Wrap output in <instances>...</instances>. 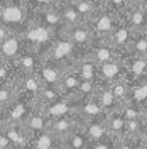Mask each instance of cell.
Instances as JSON below:
<instances>
[{
    "instance_id": "1",
    "label": "cell",
    "mask_w": 147,
    "mask_h": 149,
    "mask_svg": "<svg viewBox=\"0 0 147 149\" xmlns=\"http://www.w3.org/2000/svg\"><path fill=\"white\" fill-rule=\"evenodd\" d=\"M58 34L59 32L49 29L44 24H41L34 17H31V20L26 24V27L20 31V37H22L24 47L31 49V51H36L41 56H44V53L49 49V46L53 44V41L56 39Z\"/></svg>"
},
{
    "instance_id": "2",
    "label": "cell",
    "mask_w": 147,
    "mask_h": 149,
    "mask_svg": "<svg viewBox=\"0 0 147 149\" xmlns=\"http://www.w3.org/2000/svg\"><path fill=\"white\" fill-rule=\"evenodd\" d=\"M32 17L26 0H0V22L12 32H20Z\"/></svg>"
},
{
    "instance_id": "3",
    "label": "cell",
    "mask_w": 147,
    "mask_h": 149,
    "mask_svg": "<svg viewBox=\"0 0 147 149\" xmlns=\"http://www.w3.org/2000/svg\"><path fill=\"white\" fill-rule=\"evenodd\" d=\"M81 54H85V53H81V51L64 36V32L61 31V32L56 36V39L53 41V44L49 46V49L44 53L42 59L54 61V63H59V65H64V66H71L74 59L80 58Z\"/></svg>"
},
{
    "instance_id": "4",
    "label": "cell",
    "mask_w": 147,
    "mask_h": 149,
    "mask_svg": "<svg viewBox=\"0 0 147 149\" xmlns=\"http://www.w3.org/2000/svg\"><path fill=\"white\" fill-rule=\"evenodd\" d=\"M14 86H15L17 98L36 105V100L39 97V93H41V88H42V81L37 76V73L17 74V78L14 81Z\"/></svg>"
},
{
    "instance_id": "5",
    "label": "cell",
    "mask_w": 147,
    "mask_h": 149,
    "mask_svg": "<svg viewBox=\"0 0 147 149\" xmlns=\"http://www.w3.org/2000/svg\"><path fill=\"white\" fill-rule=\"evenodd\" d=\"M119 19H120V15H117V14H113V12H110V10H107V9L101 7V9L88 20L93 34H95V39H107V37L112 34V31L115 29Z\"/></svg>"
},
{
    "instance_id": "6",
    "label": "cell",
    "mask_w": 147,
    "mask_h": 149,
    "mask_svg": "<svg viewBox=\"0 0 147 149\" xmlns=\"http://www.w3.org/2000/svg\"><path fill=\"white\" fill-rule=\"evenodd\" d=\"M63 32L81 53H86L93 46V42H95V34H93V31L88 22H81V24H78L74 27L63 29Z\"/></svg>"
},
{
    "instance_id": "7",
    "label": "cell",
    "mask_w": 147,
    "mask_h": 149,
    "mask_svg": "<svg viewBox=\"0 0 147 149\" xmlns=\"http://www.w3.org/2000/svg\"><path fill=\"white\" fill-rule=\"evenodd\" d=\"M78 105H80V100L76 97H63L59 98L58 102L47 105L46 109H42V113L46 115L49 122L54 120V119H61V117H66V115H71V113H76L78 110Z\"/></svg>"
},
{
    "instance_id": "8",
    "label": "cell",
    "mask_w": 147,
    "mask_h": 149,
    "mask_svg": "<svg viewBox=\"0 0 147 149\" xmlns=\"http://www.w3.org/2000/svg\"><path fill=\"white\" fill-rule=\"evenodd\" d=\"M127 76V71H125V63H123V54L113 59V61H108V63H103V65H98V81L105 85H110L117 80H122Z\"/></svg>"
},
{
    "instance_id": "9",
    "label": "cell",
    "mask_w": 147,
    "mask_h": 149,
    "mask_svg": "<svg viewBox=\"0 0 147 149\" xmlns=\"http://www.w3.org/2000/svg\"><path fill=\"white\" fill-rule=\"evenodd\" d=\"M122 19L134 32H146L147 31V9L137 2H130L127 10L122 14Z\"/></svg>"
},
{
    "instance_id": "10",
    "label": "cell",
    "mask_w": 147,
    "mask_h": 149,
    "mask_svg": "<svg viewBox=\"0 0 147 149\" xmlns=\"http://www.w3.org/2000/svg\"><path fill=\"white\" fill-rule=\"evenodd\" d=\"M132 37H134V31L125 24V20L120 17L119 22H117V26H115V29L112 31V34L105 41L108 42V44H112V46L115 47L119 53H127V49H129V44L130 41H132Z\"/></svg>"
},
{
    "instance_id": "11",
    "label": "cell",
    "mask_w": 147,
    "mask_h": 149,
    "mask_svg": "<svg viewBox=\"0 0 147 149\" xmlns=\"http://www.w3.org/2000/svg\"><path fill=\"white\" fill-rule=\"evenodd\" d=\"M83 120L80 119L78 113H71V115H66V117H61V119H54V120L49 122V130L54 134L58 139L64 141L71 132L81 127Z\"/></svg>"
},
{
    "instance_id": "12",
    "label": "cell",
    "mask_w": 147,
    "mask_h": 149,
    "mask_svg": "<svg viewBox=\"0 0 147 149\" xmlns=\"http://www.w3.org/2000/svg\"><path fill=\"white\" fill-rule=\"evenodd\" d=\"M86 54L90 56L96 65H103V63H108V61H113V59L120 58L122 53H119L105 39H95L93 46L86 51Z\"/></svg>"
},
{
    "instance_id": "13",
    "label": "cell",
    "mask_w": 147,
    "mask_h": 149,
    "mask_svg": "<svg viewBox=\"0 0 147 149\" xmlns=\"http://www.w3.org/2000/svg\"><path fill=\"white\" fill-rule=\"evenodd\" d=\"M66 68L68 66L59 65V63H54V61H47V59H42V63L37 70V76L41 78L42 85H49V86H58L63 74H64Z\"/></svg>"
},
{
    "instance_id": "14",
    "label": "cell",
    "mask_w": 147,
    "mask_h": 149,
    "mask_svg": "<svg viewBox=\"0 0 147 149\" xmlns=\"http://www.w3.org/2000/svg\"><path fill=\"white\" fill-rule=\"evenodd\" d=\"M24 49L26 47H24V42H22L20 32H10L9 36L0 42V56L7 63H14Z\"/></svg>"
},
{
    "instance_id": "15",
    "label": "cell",
    "mask_w": 147,
    "mask_h": 149,
    "mask_svg": "<svg viewBox=\"0 0 147 149\" xmlns=\"http://www.w3.org/2000/svg\"><path fill=\"white\" fill-rule=\"evenodd\" d=\"M41 63H42V56L39 53L31 51V49H24L12 65H14V68L19 74H29V73H37Z\"/></svg>"
},
{
    "instance_id": "16",
    "label": "cell",
    "mask_w": 147,
    "mask_h": 149,
    "mask_svg": "<svg viewBox=\"0 0 147 149\" xmlns=\"http://www.w3.org/2000/svg\"><path fill=\"white\" fill-rule=\"evenodd\" d=\"M123 63H125V71H127L125 78L130 83H135L139 80L147 78V58L123 54Z\"/></svg>"
},
{
    "instance_id": "17",
    "label": "cell",
    "mask_w": 147,
    "mask_h": 149,
    "mask_svg": "<svg viewBox=\"0 0 147 149\" xmlns=\"http://www.w3.org/2000/svg\"><path fill=\"white\" fill-rule=\"evenodd\" d=\"M76 113L80 115L83 122H92V120H105L107 119V112L101 109V105L96 102V98H86L81 100L78 105Z\"/></svg>"
},
{
    "instance_id": "18",
    "label": "cell",
    "mask_w": 147,
    "mask_h": 149,
    "mask_svg": "<svg viewBox=\"0 0 147 149\" xmlns=\"http://www.w3.org/2000/svg\"><path fill=\"white\" fill-rule=\"evenodd\" d=\"M32 17L36 19V20H39L41 24L47 26L49 29L56 31V32H61L64 29V26H63V17H61V12H59V5L36 10V12H32Z\"/></svg>"
},
{
    "instance_id": "19",
    "label": "cell",
    "mask_w": 147,
    "mask_h": 149,
    "mask_svg": "<svg viewBox=\"0 0 147 149\" xmlns=\"http://www.w3.org/2000/svg\"><path fill=\"white\" fill-rule=\"evenodd\" d=\"M76 74L81 78V80H92V81H98V65L93 61L90 56L81 54L80 58H76L71 65Z\"/></svg>"
},
{
    "instance_id": "20",
    "label": "cell",
    "mask_w": 147,
    "mask_h": 149,
    "mask_svg": "<svg viewBox=\"0 0 147 149\" xmlns=\"http://www.w3.org/2000/svg\"><path fill=\"white\" fill-rule=\"evenodd\" d=\"M3 132L9 137L10 144L14 148H26L29 149L31 144V137L26 132L22 124H14V122H3Z\"/></svg>"
},
{
    "instance_id": "21",
    "label": "cell",
    "mask_w": 147,
    "mask_h": 149,
    "mask_svg": "<svg viewBox=\"0 0 147 149\" xmlns=\"http://www.w3.org/2000/svg\"><path fill=\"white\" fill-rule=\"evenodd\" d=\"M32 110H34V105L32 103L26 102V100H20V98H15L14 103L7 109V119H5V122L24 124L26 119L32 113Z\"/></svg>"
},
{
    "instance_id": "22",
    "label": "cell",
    "mask_w": 147,
    "mask_h": 149,
    "mask_svg": "<svg viewBox=\"0 0 147 149\" xmlns=\"http://www.w3.org/2000/svg\"><path fill=\"white\" fill-rule=\"evenodd\" d=\"M22 125H24L26 132L29 134V137L32 139L34 136H37V134H41V132H44V130L49 129V119L41 110H36L34 109L32 113L26 119V122Z\"/></svg>"
},
{
    "instance_id": "23",
    "label": "cell",
    "mask_w": 147,
    "mask_h": 149,
    "mask_svg": "<svg viewBox=\"0 0 147 149\" xmlns=\"http://www.w3.org/2000/svg\"><path fill=\"white\" fill-rule=\"evenodd\" d=\"M95 98H96V102L101 105V109L107 112V115L120 110V107H122V105L117 102V98H115V95H113V92H112L110 85L100 83L98 90H96V95H95Z\"/></svg>"
},
{
    "instance_id": "24",
    "label": "cell",
    "mask_w": 147,
    "mask_h": 149,
    "mask_svg": "<svg viewBox=\"0 0 147 149\" xmlns=\"http://www.w3.org/2000/svg\"><path fill=\"white\" fill-rule=\"evenodd\" d=\"M83 130H85L86 137L90 141V144L110 137V132H108V127H107V119L105 120L83 122Z\"/></svg>"
},
{
    "instance_id": "25",
    "label": "cell",
    "mask_w": 147,
    "mask_h": 149,
    "mask_svg": "<svg viewBox=\"0 0 147 149\" xmlns=\"http://www.w3.org/2000/svg\"><path fill=\"white\" fill-rule=\"evenodd\" d=\"M29 149H63V141L58 139L54 134L47 129L31 139Z\"/></svg>"
},
{
    "instance_id": "26",
    "label": "cell",
    "mask_w": 147,
    "mask_h": 149,
    "mask_svg": "<svg viewBox=\"0 0 147 149\" xmlns=\"http://www.w3.org/2000/svg\"><path fill=\"white\" fill-rule=\"evenodd\" d=\"M80 83H81V78L76 74V71L71 66H68L64 74H63V78H61V81H59V85H58V88H59V92H61L63 97H74Z\"/></svg>"
},
{
    "instance_id": "27",
    "label": "cell",
    "mask_w": 147,
    "mask_h": 149,
    "mask_svg": "<svg viewBox=\"0 0 147 149\" xmlns=\"http://www.w3.org/2000/svg\"><path fill=\"white\" fill-rule=\"evenodd\" d=\"M129 102L135 103L137 107H140L142 112L147 109V78L139 80L135 83H130Z\"/></svg>"
},
{
    "instance_id": "28",
    "label": "cell",
    "mask_w": 147,
    "mask_h": 149,
    "mask_svg": "<svg viewBox=\"0 0 147 149\" xmlns=\"http://www.w3.org/2000/svg\"><path fill=\"white\" fill-rule=\"evenodd\" d=\"M107 127H108L110 137L113 141L123 139V136H125V119L120 113V110L107 115Z\"/></svg>"
},
{
    "instance_id": "29",
    "label": "cell",
    "mask_w": 147,
    "mask_h": 149,
    "mask_svg": "<svg viewBox=\"0 0 147 149\" xmlns=\"http://www.w3.org/2000/svg\"><path fill=\"white\" fill-rule=\"evenodd\" d=\"M59 98H63V95H61V92H59V88H58V86L42 85L41 93H39V97H37L34 109H36V110H42V109H46L47 105L58 102Z\"/></svg>"
},
{
    "instance_id": "30",
    "label": "cell",
    "mask_w": 147,
    "mask_h": 149,
    "mask_svg": "<svg viewBox=\"0 0 147 149\" xmlns=\"http://www.w3.org/2000/svg\"><path fill=\"white\" fill-rule=\"evenodd\" d=\"M59 12H61V17H63V26H64V29L74 27V26L85 22L71 2H64V0H63V2L59 3Z\"/></svg>"
},
{
    "instance_id": "31",
    "label": "cell",
    "mask_w": 147,
    "mask_h": 149,
    "mask_svg": "<svg viewBox=\"0 0 147 149\" xmlns=\"http://www.w3.org/2000/svg\"><path fill=\"white\" fill-rule=\"evenodd\" d=\"M71 3L74 5V9L78 10V14L81 15V19L85 22H88L101 9L100 0H73Z\"/></svg>"
},
{
    "instance_id": "32",
    "label": "cell",
    "mask_w": 147,
    "mask_h": 149,
    "mask_svg": "<svg viewBox=\"0 0 147 149\" xmlns=\"http://www.w3.org/2000/svg\"><path fill=\"white\" fill-rule=\"evenodd\" d=\"M123 54L147 58V31L146 32H134V37H132V41L129 44V49Z\"/></svg>"
},
{
    "instance_id": "33",
    "label": "cell",
    "mask_w": 147,
    "mask_h": 149,
    "mask_svg": "<svg viewBox=\"0 0 147 149\" xmlns=\"http://www.w3.org/2000/svg\"><path fill=\"white\" fill-rule=\"evenodd\" d=\"M88 144H90V141H88L85 130H83V125H81V127H78L74 132H71L63 141V149H81L85 146H88Z\"/></svg>"
},
{
    "instance_id": "34",
    "label": "cell",
    "mask_w": 147,
    "mask_h": 149,
    "mask_svg": "<svg viewBox=\"0 0 147 149\" xmlns=\"http://www.w3.org/2000/svg\"><path fill=\"white\" fill-rule=\"evenodd\" d=\"M110 88L113 95H115V98H117V102L120 105H123V103L129 102V93H130V81L127 78H122V80H117V81H113L110 83Z\"/></svg>"
},
{
    "instance_id": "35",
    "label": "cell",
    "mask_w": 147,
    "mask_h": 149,
    "mask_svg": "<svg viewBox=\"0 0 147 149\" xmlns=\"http://www.w3.org/2000/svg\"><path fill=\"white\" fill-rule=\"evenodd\" d=\"M100 86V81H92V80H81V83L78 86V90L74 93V97L81 102L86 98H93L96 95V90Z\"/></svg>"
},
{
    "instance_id": "36",
    "label": "cell",
    "mask_w": 147,
    "mask_h": 149,
    "mask_svg": "<svg viewBox=\"0 0 147 149\" xmlns=\"http://www.w3.org/2000/svg\"><path fill=\"white\" fill-rule=\"evenodd\" d=\"M125 139L139 141L146 137L144 134V125H142V119H134V120H125Z\"/></svg>"
},
{
    "instance_id": "37",
    "label": "cell",
    "mask_w": 147,
    "mask_h": 149,
    "mask_svg": "<svg viewBox=\"0 0 147 149\" xmlns=\"http://www.w3.org/2000/svg\"><path fill=\"white\" fill-rule=\"evenodd\" d=\"M15 98H17V93H15V86H14V83L0 85V107L9 109L10 105L14 103Z\"/></svg>"
},
{
    "instance_id": "38",
    "label": "cell",
    "mask_w": 147,
    "mask_h": 149,
    "mask_svg": "<svg viewBox=\"0 0 147 149\" xmlns=\"http://www.w3.org/2000/svg\"><path fill=\"white\" fill-rule=\"evenodd\" d=\"M101 2V7L107 10H110V12H113V14H117V15H120L122 17V14L127 10V7H129V0H100Z\"/></svg>"
},
{
    "instance_id": "39",
    "label": "cell",
    "mask_w": 147,
    "mask_h": 149,
    "mask_svg": "<svg viewBox=\"0 0 147 149\" xmlns=\"http://www.w3.org/2000/svg\"><path fill=\"white\" fill-rule=\"evenodd\" d=\"M120 113L123 115L125 120H134V119H140V117H142V109L137 107L135 103L127 102L120 107Z\"/></svg>"
},
{
    "instance_id": "40",
    "label": "cell",
    "mask_w": 147,
    "mask_h": 149,
    "mask_svg": "<svg viewBox=\"0 0 147 149\" xmlns=\"http://www.w3.org/2000/svg\"><path fill=\"white\" fill-rule=\"evenodd\" d=\"M31 9V14L36 12V10H41V9H47V7H56L59 5L63 0H26Z\"/></svg>"
},
{
    "instance_id": "41",
    "label": "cell",
    "mask_w": 147,
    "mask_h": 149,
    "mask_svg": "<svg viewBox=\"0 0 147 149\" xmlns=\"http://www.w3.org/2000/svg\"><path fill=\"white\" fill-rule=\"evenodd\" d=\"M115 149H137V141L132 139H119L115 141Z\"/></svg>"
},
{
    "instance_id": "42",
    "label": "cell",
    "mask_w": 147,
    "mask_h": 149,
    "mask_svg": "<svg viewBox=\"0 0 147 149\" xmlns=\"http://www.w3.org/2000/svg\"><path fill=\"white\" fill-rule=\"evenodd\" d=\"M92 149H115V141L108 137V139L98 141V142H93Z\"/></svg>"
},
{
    "instance_id": "43",
    "label": "cell",
    "mask_w": 147,
    "mask_h": 149,
    "mask_svg": "<svg viewBox=\"0 0 147 149\" xmlns=\"http://www.w3.org/2000/svg\"><path fill=\"white\" fill-rule=\"evenodd\" d=\"M14 146L10 144L9 137L5 136V132H3V127L0 129V149H12Z\"/></svg>"
},
{
    "instance_id": "44",
    "label": "cell",
    "mask_w": 147,
    "mask_h": 149,
    "mask_svg": "<svg viewBox=\"0 0 147 149\" xmlns=\"http://www.w3.org/2000/svg\"><path fill=\"white\" fill-rule=\"evenodd\" d=\"M10 32H12V31H10V29L7 27L5 24H2V22H0V42H2V41H3L5 37L9 36Z\"/></svg>"
},
{
    "instance_id": "45",
    "label": "cell",
    "mask_w": 147,
    "mask_h": 149,
    "mask_svg": "<svg viewBox=\"0 0 147 149\" xmlns=\"http://www.w3.org/2000/svg\"><path fill=\"white\" fill-rule=\"evenodd\" d=\"M142 125H144V134H146V137H147V109L144 112H142Z\"/></svg>"
},
{
    "instance_id": "46",
    "label": "cell",
    "mask_w": 147,
    "mask_h": 149,
    "mask_svg": "<svg viewBox=\"0 0 147 149\" xmlns=\"http://www.w3.org/2000/svg\"><path fill=\"white\" fill-rule=\"evenodd\" d=\"M137 149H147V137H142L137 141Z\"/></svg>"
},
{
    "instance_id": "47",
    "label": "cell",
    "mask_w": 147,
    "mask_h": 149,
    "mask_svg": "<svg viewBox=\"0 0 147 149\" xmlns=\"http://www.w3.org/2000/svg\"><path fill=\"white\" fill-rule=\"evenodd\" d=\"M7 119V109H3V107H0V122L3 124Z\"/></svg>"
},
{
    "instance_id": "48",
    "label": "cell",
    "mask_w": 147,
    "mask_h": 149,
    "mask_svg": "<svg viewBox=\"0 0 147 149\" xmlns=\"http://www.w3.org/2000/svg\"><path fill=\"white\" fill-rule=\"evenodd\" d=\"M134 2H137V3H140L142 7H146L147 9V0H134Z\"/></svg>"
},
{
    "instance_id": "49",
    "label": "cell",
    "mask_w": 147,
    "mask_h": 149,
    "mask_svg": "<svg viewBox=\"0 0 147 149\" xmlns=\"http://www.w3.org/2000/svg\"><path fill=\"white\" fill-rule=\"evenodd\" d=\"M81 149H92V144H88V146H85V148H81Z\"/></svg>"
},
{
    "instance_id": "50",
    "label": "cell",
    "mask_w": 147,
    "mask_h": 149,
    "mask_svg": "<svg viewBox=\"0 0 147 149\" xmlns=\"http://www.w3.org/2000/svg\"><path fill=\"white\" fill-rule=\"evenodd\" d=\"M2 63H3V59H2V56H0V65H2Z\"/></svg>"
},
{
    "instance_id": "51",
    "label": "cell",
    "mask_w": 147,
    "mask_h": 149,
    "mask_svg": "<svg viewBox=\"0 0 147 149\" xmlns=\"http://www.w3.org/2000/svg\"><path fill=\"white\" fill-rule=\"evenodd\" d=\"M12 149H26V148H12Z\"/></svg>"
},
{
    "instance_id": "52",
    "label": "cell",
    "mask_w": 147,
    "mask_h": 149,
    "mask_svg": "<svg viewBox=\"0 0 147 149\" xmlns=\"http://www.w3.org/2000/svg\"><path fill=\"white\" fill-rule=\"evenodd\" d=\"M2 127H3V124H2V122H0V129H2Z\"/></svg>"
},
{
    "instance_id": "53",
    "label": "cell",
    "mask_w": 147,
    "mask_h": 149,
    "mask_svg": "<svg viewBox=\"0 0 147 149\" xmlns=\"http://www.w3.org/2000/svg\"><path fill=\"white\" fill-rule=\"evenodd\" d=\"M64 2H73V0H64Z\"/></svg>"
},
{
    "instance_id": "54",
    "label": "cell",
    "mask_w": 147,
    "mask_h": 149,
    "mask_svg": "<svg viewBox=\"0 0 147 149\" xmlns=\"http://www.w3.org/2000/svg\"><path fill=\"white\" fill-rule=\"evenodd\" d=\"M129 2H134V0H129Z\"/></svg>"
}]
</instances>
